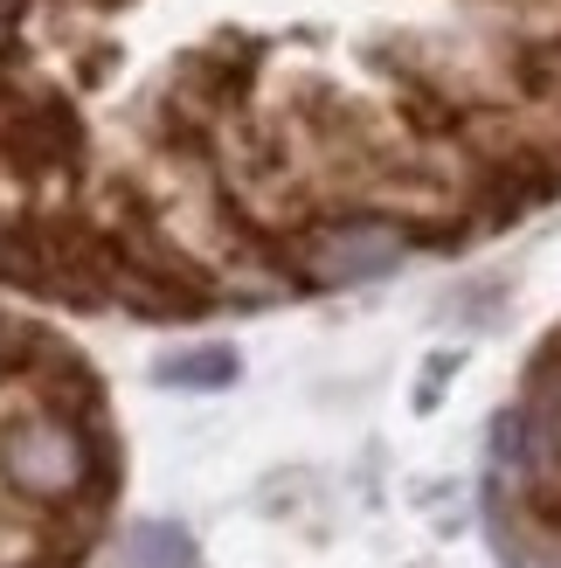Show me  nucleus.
<instances>
[{
  "label": "nucleus",
  "instance_id": "nucleus-4",
  "mask_svg": "<svg viewBox=\"0 0 561 568\" xmlns=\"http://www.w3.org/2000/svg\"><path fill=\"white\" fill-rule=\"evenodd\" d=\"M125 561L132 568H194V541L174 520H139L125 534Z\"/></svg>",
  "mask_w": 561,
  "mask_h": 568
},
{
  "label": "nucleus",
  "instance_id": "nucleus-1",
  "mask_svg": "<svg viewBox=\"0 0 561 568\" xmlns=\"http://www.w3.org/2000/svg\"><path fill=\"white\" fill-rule=\"evenodd\" d=\"M409 257V230L396 215L354 209V215H326L292 243V271L298 284H319V292H347V284H375Z\"/></svg>",
  "mask_w": 561,
  "mask_h": 568
},
{
  "label": "nucleus",
  "instance_id": "nucleus-2",
  "mask_svg": "<svg viewBox=\"0 0 561 568\" xmlns=\"http://www.w3.org/2000/svg\"><path fill=\"white\" fill-rule=\"evenodd\" d=\"M0 478L35 506H63L98 478V444L70 416H49V409L14 416L0 430Z\"/></svg>",
  "mask_w": 561,
  "mask_h": 568
},
{
  "label": "nucleus",
  "instance_id": "nucleus-3",
  "mask_svg": "<svg viewBox=\"0 0 561 568\" xmlns=\"http://www.w3.org/2000/svg\"><path fill=\"white\" fill-rule=\"evenodd\" d=\"M236 347H222V339H208V347H181V354H166L160 367H153V375L166 382V388H230L236 382Z\"/></svg>",
  "mask_w": 561,
  "mask_h": 568
}]
</instances>
